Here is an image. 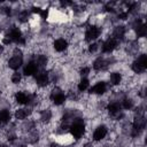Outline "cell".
I'll list each match as a JSON object with an SVG mask.
<instances>
[{
  "instance_id": "obj_19",
  "label": "cell",
  "mask_w": 147,
  "mask_h": 147,
  "mask_svg": "<svg viewBox=\"0 0 147 147\" xmlns=\"http://www.w3.org/2000/svg\"><path fill=\"white\" fill-rule=\"evenodd\" d=\"M121 109H122V106H121V103L119 102H110L109 105H108V110H109V113L110 114H115V113H118V111H121Z\"/></svg>"
},
{
  "instance_id": "obj_24",
  "label": "cell",
  "mask_w": 147,
  "mask_h": 147,
  "mask_svg": "<svg viewBox=\"0 0 147 147\" xmlns=\"http://www.w3.org/2000/svg\"><path fill=\"white\" fill-rule=\"evenodd\" d=\"M137 34L139 37H145L147 34V26H146V24H141L140 26L137 28Z\"/></svg>"
},
{
  "instance_id": "obj_22",
  "label": "cell",
  "mask_w": 147,
  "mask_h": 147,
  "mask_svg": "<svg viewBox=\"0 0 147 147\" xmlns=\"http://www.w3.org/2000/svg\"><path fill=\"white\" fill-rule=\"evenodd\" d=\"M51 117H52V111L49 109H45V110L41 111V115H40V119L41 121L47 122V121L51 119Z\"/></svg>"
},
{
  "instance_id": "obj_12",
  "label": "cell",
  "mask_w": 147,
  "mask_h": 147,
  "mask_svg": "<svg viewBox=\"0 0 147 147\" xmlns=\"http://www.w3.org/2000/svg\"><path fill=\"white\" fill-rule=\"evenodd\" d=\"M106 88H107L106 83L100 82V83L95 84V85L90 90V92H91V93H94V94H103V93L106 92Z\"/></svg>"
},
{
  "instance_id": "obj_17",
  "label": "cell",
  "mask_w": 147,
  "mask_h": 147,
  "mask_svg": "<svg viewBox=\"0 0 147 147\" xmlns=\"http://www.w3.org/2000/svg\"><path fill=\"white\" fill-rule=\"evenodd\" d=\"M10 119V113L8 109L0 110V124H6Z\"/></svg>"
},
{
  "instance_id": "obj_23",
  "label": "cell",
  "mask_w": 147,
  "mask_h": 147,
  "mask_svg": "<svg viewBox=\"0 0 147 147\" xmlns=\"http://www.w3.org/2000/svg\"><path fill=\"white\" fill-rule=\"evenodd\" d=\"M88 79H86V78H83L79 83H78V90L80 91V92H84L87 87H88Z\"/></svg>"
},
{
  "instance_id": "obj_33",
  "label": "cell",
  "mask_w": 147,
  "mask_h": 147,
  "mask_svg": "<svg viewBox=\"0 0 147 147\" xmlns=\"http://www.w3.org/2000/svg\"><path fill=\"white\" fill-rule=\"evenodd\" d=\"M84 147H93V145H92L91 142H88V144H85V145H84Z\"/></svg>"
},
{
  "instance_id": "obj_32",
  "label": "cell",
  "mask_w": 147,
  "mask_h": 147,
  "mask_svg": "<svg viewBox=\"0 0 147 147\" xmlns=\"http://www.w3.org/2000/svg\"><path fill=\"white\" fill-rule=\"evenodd\" d=\"M126 17H127V13H121V14H118V18L125 20Z\"/></svg>"
},
{
  "instance_id": "obj_2",
  "label": "cell",
  "mask_w": 147,
  "mask_h": 147,
  "mask_svg": "<svg viewBox=\"0 0 147 147\" xmlns=\"http://www.w3.org/2000/svg\"><path fill=\"white\" fill-rule=\"evenodd\" d=\"M146 125V119L145 116L141 114H138V116H136L134 121H133V126H132V137H137L140 131L145 127Z\"/></svg>"
},
{
  "instance_id": "obj_14",
  "label": "cell",
  "mask_w": 147,
  "mask_h": 147,
  "mask_svg": "<svg viewBox=\"0 0 147 147\" xmlns=\"http://www.w3.org/2000/svg\"><path fill=\"white\" fill-rule=\"evenodd\" d=\"M29 99H30V95L26 94V93H24V92H17L16 95H15V100L20 105L29 103Z\"/></svg>"
},
{
  "instance_id": "obj_28",
  "label": "cell",
  "mask_w": 147,
  "mask_h": 147,
  "mask_svg": "<svg viewBox=\"0 0 147 147\" xmlns=\"http://www.w3.org/2000/svg\"><path fill=\"white\" fill-rule=\"evenodd\" d=\"M1 13H3L5 15H10V8H8V7H2L1 8Z\"/></svg>"
},
{
  "instance_id": "obj_13",
  "label": "cell",
  "mask_w": 147,
  "mask_h": 147,
  "mask_svg": "<svg viewBox=\"0 0 147 147\" xmlns=\"http://www.w3.org/2000/svg\"><path fill=\"white\" fill-rule=\"evenodd\" d=\"M67 47H68V42H67V40L63 39V38L56 39V40L54 41V49L57 51V52H63Z\"/></svg>"
},
{
  "instance_id": "obj_31",
  "label": "cell",
  "mask_w": 147,
  "mask_h": 147,
  "mask_svg": "<svg viewBox=\"0 0 147 147\" xmlns=\"http://www.w3.org/2000/svg\"><path fill=\"white\" fill-rule=\"evenodd\" d=\"M2 41H3V44H5V45H8V44H10V42H11V39H10V38H9V36L7 34V36L3 38V40H2Z\"/></svg>"
},
{
  "instance_id": "obj_18",
  "label": "cell",
  "mask_w": 147,
  "mask_h": 147,
  "mask_svg": "<svg viewBox=\"0 0 147 147\" xmlns=\"http://www.w3.org/2000/svg\"><path fill=\"white\" fill-rule=\"evenodd\" d=\"M124 34H125V28L124 26H116L115 28V30H114V37L113 38H115L116 40L117 39H122L123 37H124Z\"/></svg>"
},
{
  "instance_id": "obj_15",
  "label": "cell",
  "mask_w": 147,
  "mask_h": 147,
  "mask_svg": "<svg viewBox=\"0 0 147 147\" xmlns=\"http://www.w3.org/2000/svg\"><path fill=\"white\" fill-rule=\"evenodd\" d=\"M107 65H108V62H107L105 59H102V57H99V59L95 60L94 63H93V68H94L95 70H103V69L107 68Z\"/></svg>"
},
{
  "instance_id": "obj_26",
  "label": "cell",
  "mask_w": 147,
  "mask_h": 147,
  "mask_svg": "<svg viewBox=\"0 0 147 147\" xmlns=\"http://www.w3.org/2000/svg\"><path fill=\"white\" fill-rule=\"evenodd\" d=\"M21 79H22V76H21L20 72H14V74H13V76H11V82H13L14 84H18V83L21 82Z\"/></svg>"
},
{
  "instance_id": "obj_8",
  "label": "cell",
  "mask_w": 147,
  "mask_h": 147,
  "mask_svg": "<svg viewBox=\"0 0 147 147\" xmlns=\"http://www.w3.org/2000/svg\"><path fill=\"white\" fill-rule=\"evenodd\" d=\"M37 70H38V65L34 63V61H31L28 64H25V67L23 68V74L25 76H31V75L36 74Z\"/></svg>"
},
{
  "instance_id": "obj_16",
  "label": "cell",
  "mask_w": 147,
  "mask_h": 147,
  "mask_svg": "<svg viewBox=\"0 0 147 147\" xmlns=\"http://www.w3.org/2000/svg\"><path fill=\"white\" fill-rule=\"evenodd\" d=\"M30 113H31L30 109L21 108V109H17V110L15 111V117H16L17 119H24V118H26V117L30 115Z\"/></svg>"
},
{
  "instance_id": "obj_4",
  "label": "cell",
  "mask_w": 147,
  "mask_h": 147,
  "mask_svg": "<svg viewBox=\"0 0 147 147\" xmlns=\"http://www.w3.org/2000/svg\"><path fill=\"white\" fill-rule=\"evenodd\" d=\"M8 36L11 39V41H15V42L22 44V45L25 42V39L23 38L22 32H21V30L18 28H11L10 31H9V33H8Z\"/></svg>"
},
{
  "instance_id": "obj_10",
  "label": "cell",
  "mask_w": 147,
  "mask_h": 147,
  "mask_svg": "<svg viewBox=\"0 0 147 147\" xmlns=\"http://www.w3.org/2000/svg\"><path fill=\"white\" fill-rule=\"evenodd\" d=\"M48 74L45 71H41L36 76V82L39 86H46L48 84Z\"/></svg>"
},
{
  "instance_id": "obj_6",
  "label": "cell",
  "mask_w": 147,
  "mask_h": 147,
  "mask_svg": "<svg viewBox=\"0 0 147 147\" xmlns=\"http://www.w3.org/2000/svg\"><path fill=\"white\" fill-rule=\"evenodd\" d=\"M100 34V30L96 28V26H88L86 32H85V39L87 41H91V40H94L99 37Z\"/></svg>"
},
{
  "instance_id": "obj_34",
  "label": "cell",
  "mask_w": 147,
  "mask_h": 147,
  "mask_svg": "<svg viewBox=\"0 0 147 147\" xmlns=\"http://www.w3.org/2000/svg\"><path fill=\"white\" fill-rule=\"evenodd\" d=\"M2 51H3V47H2V46H0V54L2 53Z\"/></svg>"
},
{
  "instance_id": "obj_20",
  "label": "cell",
  "mask_w": 147,
  "mask_h": 147,
  "mask_svg": "<svg viewBox=\"0 0 147 147\" xmlns=\"http://www.w3.org/2000/svg\"><path fill=\"white\" fill-rule=\"evenodd\" d=\"M34 63L38 65V68L39 67H45L46 63H47V57L45 55H38V56H36Z\"/></svg>"
},
{
  "instance_id": "obj_3",
  "label": "cell",
  "mask_w": 147,
  "mask_h": 147,
  "mask_svg": "<svg viewBox=\"0 0 147 147\" xmlns=\"http://www.w3.org/2000/svg\"><path fill=\"white\" fill-rule=\"evenodd\" d=\"M147 68V56L145 54H141L132 64V70L136 74H141Z\"/></svg>"
},
{
  "instance_id": "obj_35",
  "label": "cell",
  "mask_w": 147,
  "mask_h": 147,
  "mask_svg": "<svg viewBox=\"0 0 147 147\" xmlns=\"http://www.w3.org/2000/svg\"><path fill=\"white\" fill-rule=\"evenodd\" d=\"M51 147H60V146H57V145H52Z\"/></svg>"
},
{
  "instance_id": "obj_7",
  "label": "cell",
  "mask_w": 147,
  "mask_h": 147,
  "mask_svg": "<svg viewBox=\"0 0 147 147\" xmlns=\"http://www.w3.org/2000/svg\"><path fill=\"white\" fill-rule=\"evenodd\" d=\"M116 46H117V40L115 38H108L102 45V52L110 53L116 48Z\"/></svg>"
},
{
  "instance_id": "obj_11",
  "label": "cell",
  "mask_w": 147,
  "mask_h": 147,
  "mask_svg": "<svg viewBox=\"0 0 147 147\" xmlns=\"http://www.w3.org/2000/svg\"><path fill=\"white\" fill-rule=\"evenodd\" d=\"M22 63H23V59H22V56H13V57L8 61V65H9V68H11V69H14V70L18 69V68L22 65Z\"/></svg>"
},
{
  "instance_id": "obj_29",
  "label": "cell",
  "mask_w": 147,
  "mask_h": 147,
  "mask_svg": "<svg viewBox=\"0 0 147 147\" xmlns=\"http://www.w3.org/2000/svg\"><path fill=\"white\" fill-rule=\"evenodd\" d=\"M98 49V45L96 44H91L90 46H88V51L90 52H95Z\"/></svg>"
},
{
  "instance_id": "obj_1",
  "label": "cell",
  "mask_w": 147,
  "mask_h": 147,
  "mask_svg": "<svg viewBox=\"0 0 147 147\" xmlns=\"http://www.w3.org/2000/svg\"><path fill=\"white\" fill-rule=\"evenodd\" d=\"M84 131H85V126H84V123L80 118H76V121L72 123V125L70 126V132H71V136L75 137L76 139H79L83 134H84Z\"/></svg>"
},
{
  "instance_id": "obj_25",
  "label": "cell",
  "mask_w": 147,
  "mask_h": 147,
  "mask_svg": "<svg viewBox=\"0 0 147 147\" xmlns=\"http://www.w3.org/2000/svg\"><path fill=\"white\" fill-rule=\"evenodd\" d=\"M122 108H124V109H131L132 108V106H133V101L131 100V99H124L123 101H122Z\"/></svg>"
},
{
  "instance_id": "obj_9",
  "label": "cell",
  "mask_w": 147,
  "mask_h": 147,
  "mask_svg": "<svg viewBox=\"0 0 147 147\" xmlns=\"http://www.w3.org/2000/svg\"><path fill=\"white\" fill-rule=\"evenodd\" d=\"M106 134H107V127L103 126V125L98 126V127L95 129L94 133H93V139H94L95 141H99V140L103 139V138L106 137Z\"/></svg>"
},
{
  "instance_id": "obj_30",
  "label": "cell",
  "mask_w": 147,
  "mask_h": 147,
  "mask_svg": "<svg viewBox=\"0 0 147 147\" xmlns=\"http://www.w3.org/2000/svg\"><path fill=\"white\" fill-rule=\"evenodd\" d=\"M88 72H90V68L88 67H84V68L80 69V74L82 75H87Z\"/></svg>"
},
{
  "instance_id": "obj_21",
  "label": "cell",
  "mask_w": 147,
  "mask_h": 147,
  "mask_svg": "<svg viewBox=\"0 0 147 147\" xmlns=\"http://www.w3.org/2000/svg\"><path fill=\"white\" fill-rule=\"evenodd\" d=\"M121 80H122L121 74H118V72H113V74L110 75V83H111L113 85H118V84L121 83Z\"/></svg>"
},
{
  "instance_id": "obj_27",
  "label": "cell",
  "mask_w": 147,
  "mask_h": 147,
  "mask_svg": "<svg viewBox=\"0 0 147 147\" xmlns=\"http://www.w3.org/2000/svg\"><path fill=\"white\" fill-rule=\"evenodd\" d=\"M28 17H29V13H28L26 10L20 13V15H18V18H20L21 22H25V21L28 20Z\"/></svg>"
},
{
  "instance_id": "obj_5",
  "label": "cell",
  "mask_w": 147,
  "mask_h": 147,
  "mask_svg": "<svg viewBox=\"0 0 147 147\" xmlns=\"http://www.w3.org/2000/svg\"><path fill=\"white\" fill-rule=\"evenodd\" d=\"M51 99L55 105L59 106V105H62L65 101V95L61 92L60 88H54L51 93Z\"/></svg>"
}]
</instances>
